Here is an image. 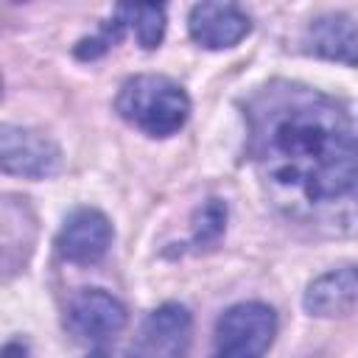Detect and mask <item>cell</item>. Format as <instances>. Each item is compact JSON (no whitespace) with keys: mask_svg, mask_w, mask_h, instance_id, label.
<instances>
[{"mask_svg":"<svg viewBox=\"0 0 358 358\" xmlns=\"http://www.w3.org/2000/svg\"><path fill=\"white\" fill-rule=\"evenodd\" d=\"M246 154L274 207L324 235L358 232V115L305 84L271 81L246 103Z\"/></svg>","mask_w":358,"mask_h":358,"instance_id":"cell-1","label":"cell"},{"mask_svg":"<svg viewBox=\"0 0 358 358\" xmlns=\"http://www.w3.org/2000/svg\"><path fill=\"white\" fill-rule=\"evenodd\" d=\"M115 109L126 123H131L143 134L171 137L187 123L190 98L173 78L145 73L123 81Z\"/></svg>","mask_w":358,"mask_h":358,"instance_id":"cell-2","label":"cell"},{"mask_svg":"<svg viewBox=\"0 0 358 358\" xmlns=\"http://www.w3.org/2000/svg\"><path fill=\"white\" fill-rule=\"evenodd\" d=\"M277 336V316L263 302L227 308L213 333V358H263Z\"/></svg>","mask_w":358,"mask_h":358,"instance_id":"cell-3","label":"cell"},{"mask_svg":"<svg viewBox=\"0 0 358 358\" xmlns=\"http://www.w3.org/2000/svg\"><path fill=\"white\" fill-rule=\"evenodd\" d=\"M190 344L193 319L187 308L179 302H165L143 319L126 358H187Z\"/></svg>","mask_w":358,"mask_h":358,"instance_id":"cell-4","label":"cell"},{"mask_svg":"<svg viewBox=\"0 0 358 358\" xmlns=\"http://www.w3.org/2000/svg\"><path fill=\"white\" fill-rule=\"evenodd\" d=\"M0 165L11 176L48 179L62 168V148L42 131L25 126H0Z\"/></svg>","mask_w":358,"mask_h":358,"instance_id":"cell-5","label":"cell"},{"mask_svg":"<svg viewBox=\"0 0 358 358\" xmlns=\"http://www.w3.org/2000/svg\"><path fill=\"white\" fill-rule=\"evenodd\" d=\"M64 322L76 338L101 344L123 330L126 308L112 294H106L101 288H87L70 299Z\"/></svg>","mask_w":358,"mask_h":358,"instance_id":"cell-6","label":"cell"},{"mask_svg":"<svg viewBox=\"0 0 358 358\" xmlns=\"http://www.w3.org/2000/svg\"><path fill=\"white\" fill-rule=\"evenodd\" d=\"M112 243V224L95 207H78L56 235V249L70 263H95Z\"/></svg>","mask_w":358,"mask_h":358,"instance_id":"cell-7","label":"cell"},{"mask_svg":"<svg viewBox=\"0 0 358 358\" xmlns=\"http://www.w3.org/2000/svg\"><path fill=\"white\" fill-rule=\"evenodd\" d=\"M187 31L196 45L224 50L238 45L252 31V20L235 3H196L187 14Z\"/></svg>","mask_w":358,"mask_h":358,"instance_id":"cell-8","label":"cell"},{"mask_svg":"<svg viewBox=\"0 0 358 358\" xmlns=\"http://www.w3.org/2000/svg\"><path fill=\"white\" fill-rule=\"evenodd\" d=\"M302 42L305 50L319 59L358 67V25L347 14L330 11L310 20Z\"/></svg>","mask_w":358,"mask_h":358,"instance_id":"cell-9","label":"cell"},{"mask_svg":"<svg viewBox=\"0 0 358 358\" xmlns=\"http://www.w3.org/2000/svg\"><path fill=\"white\" fill-rule=\"evenodd\" d=\"M355 305H358V266H341L324 271L308 285L302 296V308L319 319L344 316Z\"/></svg>","mask_w":358,"mask_h":358,"instance_id":"cell-10","label":"cell"},{"mask_svg":"<svg viewBox=\"0 0 358 358\" xmlns=\"http://www.w3.org/2000/svg\"><path fill=\"white\" fill-rule=\"evenodd\" d=\"M126 25L134 28L137 42L145 50H154L162 42L165 34V8L162 6H151V3H140V6H117Z\"/></svg>","mask_w":358,"mask_h":358,"instance_id":"cell-11","label":"cell"},{"mask_svg":"<svg viewBox=\"0 0 358 358\" xmlns=\"http://www.w3.org/2000/svg\"><path fill=\"white\" fill-rule=\"evenodd\" d=\"M227 224V204L218 199H210L204 207H199L196 221H193V241L196 243H213Z\"/></svg>","mask_w":358,"mask_h":358,"instance_id":"cell-12","label":"cell"}]
</instances>
